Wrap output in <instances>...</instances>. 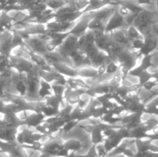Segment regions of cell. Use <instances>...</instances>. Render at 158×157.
<instances>
[{
	"label": "cell",
	"instance_id": "6da1fadb",
	"mask_svg": "<svg viewBox=\"0 0 158 157\" xmlns=\"http://www.w3.org/2000/svg\"><path fill=\"white\" fill-rule=\"evenodd\" d=\"M143 40H144L143 46L140 50V53L141 55H150L154 49H157L158 47V42L157 38L154 37V35H149Z\"/></svg>",
	"mask_w": 158,
	"mask_h": 157
},
{
	"label": "cell",
	"instance_id": "7a4b0ae2",
	"mask_svg": "<svg viewBox=\"0 0 158 157\" xmlns=\"http://www.w3.org/2000/svg\"><path fill=\"white\" fill-rule=\"evenodd\" d=\"M124 22H125L124 17L120 15L118 12H115L114 14H113L111 18H110L106 28L104 29V31L106 32H108L114 30V29H118V28L121 27Z\"/></svg>",
	"mask_w": 158,
	"mask_h": 157
},
{
	"label": "cell",
	"instance_id": "3957f363",
	"mask_svg": "<svg viewBox=\"0 0 158 157\" xmlns=\"http://www.w3.org/2000/svg\"><path fill=\"white\" fill-rule=\"evenodd\" d=\"M104 137L103 129L98 125H96L93 131L91 132V142H92L93 145L97 146L100 143H103L105 139Z\"/></svg>",
	"mask_w": 158,
	"mask_h": 157
},
{
	"label": "cell",
	"instance_id": "277c9868",
	"mask_svg": "<svg viewBox=\"0 0 158 157\" xmlns=\"http://www.w3.org/2000/svg\"><path fill=\"white\" fill-rule=\"evenodd\" d=\"M63 146H64L65 149L69 152V155H72L73 154H74V152H77L81 149L82 143L79 140L71 139H69L63 143ZM69 157H70V155H69Z\"/></svg>",
	"mask_w": 158,
	"mask_h": 157
},
{
	"label": "cell",
	"instance_id": "5b68a950",
	"mask_svg": "<svg viewBox=\"0 0 158 157\" xmlns=\"http://www.w3.org/2000/svg\"><path fill=\"white\" fill-rule=\"evenodd\" d=\"M153 78V73L148 72V70H144L143 72V73L140 75V76L139 77V87L142 88L145 84H146L148 82H149L150 80H151Z\"/></svg>",
	"mask_w": 158,
	"mask_h": 157
},
{
	"label": "cell",
	"instance_id": "8992f818",
	"mask_svg": "<svg viewBox=\"0 0 158 157\" xmlns=\"http://www.w3.org/2000/svg\"><path fill=\"white\" fill-rule=\"evenodd\" d=\"M154 56V54H150V55H143V58L140 62V66L144 70H148L150 67L153 66L152 64V57Z\"/></svg>",
	"mask_w": 158,
	"mask_h": 157
},
{
	"label": "cell",
	"instance_id": "52a82bcc",
	"mask_svg": "<svg viewBox=\"0 0 158 157\" xmlns=\"http://www.w3.org/2000/svg\"><path fill=\"white\" fill-rule=\"evenodd\" d=\"M143 71H144V69L141 67L140 65H139L138 66H135V67H133L132 69H130L128 74L130 75H132V76L139 78L140 76V75L143 73Z\"/></svg>",
	"mask_w": 158,
	"mask_h": 157
},
{
	"label": "cell",
	"instance_id": "ba28073f",
	"mask_svg": "<svg viewBox=\"0 0 158 157\" xmlns=\"http://www.w3.org/2000/svg\"><path fill=\"white\" fill-rule=\"evenodd\" d=\"M117 69H118L117 65L114 62H112L109 63L107 66H106V73L114 74V72H117Z\"/></svg>",
	"mask_w": 158,
	"mask_h": 157
},
{
	"label": "cell",
	"instance_id": "9c48e42d",
	"mask_svg": "<svg viewBox=\"0 0 158 157\" xmlns=\"http://www.w3.org/2000/svg\"><path fill=\"white\" fill-rule=\"evenodd\" d=\"M86 155L87 157H100L97 150V146H96V145H93V146L89 148V151H88L87 153H86Z\"/></svg>",
	"mask_w": 158,
	"mask_h": 157
},
{
	"label": "cell",
	"instance_id": "30bf717a",
	"mask_svg": "<svg viewBox=\"0 0 158 157\" xmlns=\"http://www.w3.org/2000/svg\"><path fill=\"white\" fill-rule=\"evenodd\" d=\"M136 2L139 5V6H142V5H154V2L152 0H137Z\"/></svg>",
	"mask_w": 158,
	"mask_h": 157
},
{
	"label": "cell",
	"instance_id": "8fae6325",
	"mask_svg": "<svg viewBox=\"0 0 158 157\" xmlns=\"http://www.w3.org/2000/svg\"><path fill=\"white\" fill-rule=\"evenodd\" d=\"M155 4H156V6H157V10H158V0H156Z\"/></svg>",
	"mask_w": 158,
	"mask_h": 157
},
{
	"label": "cell",
	"instance_id": "7c38bea8",
	"mask_svg": "<svg viewBox=\"0 0 158 157\" xmlns=\"http://www.w3.org/2000/svg\"><path fill=\"white\" fill-rule=\"evenodd\" d=\"M157 53H158V47L157 48Z\"/></svg>",
	"mask_w": 158,
	"mask_h": 157
}]
</instances>
